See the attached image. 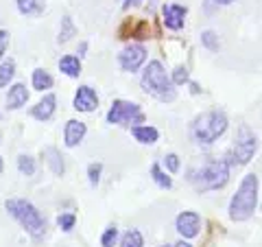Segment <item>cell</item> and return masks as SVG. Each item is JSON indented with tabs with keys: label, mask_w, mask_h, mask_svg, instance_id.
<instances>
[{
	"label": "cell",
	"mask_w": 262,
	"mask_h": 247,
	"mask_svg": "<svg viewBox=\"0 0 262 247\" xmlns=\"http://www.w3.org/2000/svg\"><path fill=\"white\" fill-rule=\"evenodd\" d=\"M258 175L256 173H247L243 177V182L238 186V191L229 201V219L232 221H247L253 217L258 205Z\"/></svg>",
	"instance_id": "6da1fadb"
},
{
	"label": "cell",
	"mask_w": 262,
	"mask_h": 247,
	"mask_svg": "<svg viewBox=\"0 0 262 247\" xmlns=\"http://www.w3.org/2000/svg\"><path fill=\"white\" fill-rule=\"evenodd\" d=\"M142 88H144V92H149L151 96H155L162 103H173L177 98L175 84L168 79L162 61H158V59L149 61L146 70L142 72Z\"/></svg>",
	"instance_id": "7a4b0ae2"
},
{
	"label": "cell",
	"mask_w": 262,
	"mask_h": 247,
	"mask_svg": "<svg viewBox=\"0 0 262 247\" xmlns=\"http://www.w3.org/2000/svg\"><path fill=\"white\" fill-rule=\"evenodd\" d=\"M188 179H190L196 191H201V193L219 191V188H223L229 179V162H227V158L210 160V162L203 164L199 171H190Z\"/></svg>",
	"instance_id": "3957f363"
},
{
	"label": "cell",
	"mask_w": 262,
	"mask_h": 247,
	"mask_svg": "<svg viewBox=\"0 0 262 247\" xmlns=\"http://www.w3.org/2000/svg\"><path fill=\"white\" fill-rule=\"evenodd\" d=\"M7 212L27 230L33 238H42L46 232V219L39 215V210L27 199H9L5 203Z\"/></svg>",
	"instance_id": "277c9868"
},
{
	"label": "cell",
	"mask_w": 262,
	"mask_h": 247,
	"mask_svg": "<svg viewBox=\"0 0 262 247\" xmlns=\"http://www.w3.org/2000/svg\"><path fill=\"white\" fill-rule=\"evenodd\" d=\"M225 129H227V116L219 110H212L192 120L190 134L199 145H212L225 134Z\"/></svg>",
	"instance_id": "5b68a950"
},
{
	"label": "cell",
	"mask_w": 262,
	"mask_h": 247,
	"mask_svg": "<svg viewBox=\"0 0 262 247\" xmlns=\"http://www.w3.org/2000/svg\"><path fill=\"white\" fill-rule=\"evenodd\" d=\"M256 149H258V138H256V134H253V131L247 125H241L232 151L227 153L229 167H243V164H247L253 158Z\"/></svg>",
	"instance_id": "8992f818"
},
{
	"label": "cell",
	"mask_w": 262,
	"mask_h": 247,
	"mask_svg": "<svg viewBox=\"0 0 262 247\" xmlns=\"http://www.w3.org/2000/svg\"><path fill=\"white\" fill-rule=\"evenodd\" d=\"M144 114L138 103L129 101H114L107 112V122L110 125H127V122H142Z\"/></svg>",
	"instance_id": "52a82bcc"
},
{
	"label": "cell",
	"mask_w": 262,
	"mask_h": 247,
	"mask_svg": "<svg viewBox=\"0 0 262 247\" xmlns=\"http://www.w3.org/2000/svg\"><path fill=\"white\" fill-rule=\"evenodd\" d=\"M118 61H120V68L122 70L136 72L146 61V48L140 46V44H131V46H127L125 51L118 55Z\"/></svg>",
	"instance_id": "ba28073f"
},
{
	"label": "cell",
	"mask_w": 262,
	"mask_h": 247,
	"mask_svg": "<svg viewBox=\"0 0 262 247\" xmlns=\"http://www.w3.org/2000/svg\"><path fill=\"white\" fill-rule=\"evenodd\" d=\"M175 228L184 238H194L201 230V217L196 215V212H190V210L179 212L177 221H175Z\"/></svg>",
	"instance_id": "9c48e42d"
},
{
	"label": "cell",
	"mask_w": 262,
	"mask_h": 247,
	"mask_svg": "<svg viewBox=\"0 0 262 247\" xmlns=\"http://www.w3.org/2000/svg\"><path fill=\"white\" fill-rule=\"evenodd\" d=\"M98 108V96L90 86H81L75 94V110L79 112H94Z\"/></svg>",
	"instance_id": "30bf717a"
},
{
	"label": "cell",
	"mask_w": 262,
	"mask_h": 247,
	"mask_svg": "<svg viewBox=\"0 0 262 247\" xmlns=\"http://www.w3.org/2000/svg\"><path fill=\"white\" fill-rule=\"evenodd\" d=\"M186 7L182 5H166L162 9V15H164V24L170 29V31H179L184 27V18H186Z\"/></svg>",
	"instance_id": "8fae6325"
},
{
	"label": "cell",
	"mask_w": 262,
	"mask_h": 247,
	"mask_svg": "<svg viewBox=\"0 0 262 247\" xmlns=\"http://www.w3.org/2000/svg\"><path fill=\"white\" fill-rule=\"evenodd\" d=\"M85 122H81V120H68L66 122V129H63V140H66V147H77L81 145V140L85 138Z\"/></svg>",
	"instance_id": "7c38bea8"
},
{
	"label": "cell",
	"mask_w": 262,
	"mask_h": 247,
	"mask_svg": "<svg viewBox=\"0 0 262 247\" xmlns=\"http://www.w3.org/2000/svg\"><path fill=\"white\" fill-rule=\"evenodd\" d=\"M55 108H57V96H55V94H46L42 101H39L35 108L31 110V114H33V118H37V120L46 122V120H51V118H53Z\"/></svg>",
	"instance_id": "4fadbf2b"
},
{
	"label": "cell",
	"mask_w": 262,
	"mask_h": 247,
	"mask_svg": "<svg viewBox=\"0 0 262 247\" xmlns=\"http://www.w3.org/2000/svg\"><path fill=\"white\" fill-rule=\"evenodd\" d=\"M27 101H29L27 88H24L22 84L11 86L9 94H7V108H9V110H20V108H24V105H27Z\"/></svg>",
	"instance_id": "5bb4252c"
},
{
	"label": "cell",
	"mask_w": 262,
	"mask_h": 247,
	"mask_svg": "<svg viewBox=\"0 0 262 247\" xmlns=\"http://www.w3.org/2000/svg\"><path fill=\"white\" fill-rule=\"evenodd\" d=\"M131 134H134V138L142 145H153V142H158V138H160L158 129L149 127V125H138V127L131 129Z\"/></svg>",
	"instance_id": "9a60e30c"
},
{
	"label": "cell",
	"mask_w": 262,
	"mask_h": 247,
	"mask_svg": "<svg viewBox=\"0 0 262 247\" xmlns=\"http://www.w3.org/2000/svg\"><path fill=\"white\" fill-rule=\"evenodd\" d=\"M44 158H46L48 167H51V171L55 173V175H63V171H66V164H63L61 153L57 151L55 147H48V149H44Z\"/></svg>",
	"instance_id": "2e32d148"
},
{
	"label": "cell",
	"mask_w": 262,
	"mask_h": 247,
	"mask_svg": "<svg viewBox=\"0 0 262 247\" xmlns=\"http://www.w3.org/2000/svg\"><path fill=\"white\" fill-rule=\"evenodd\" d=\"M59 70L63 72L66 77H72V79H77L81 75V61L77 59L75 55H66L59 59Z\"/></svg>",
	"instance_id": "e0dca14e"
},
{
	"label": "cell",
	"mask_w": 262,
	"mask_h": 247,
	"mask_svg": "<svg viewBox=\"0 0 262 247\" xmlns=\"http://www.w3.org/2000/svg\"><path fill=\"white\" fill-rule=\"evenodd\" d=\"M15 5L22 15H39L46 7V0H15Z\"/></svg>",
	"instance_id": "ac0fdd59"
},
{
	"label": "cell",
	"mask_w": 262,
	"mask_h": 247,
	"mask_svg": "<svg viewBox=\"0 0 262 247\" xmlns=\"http://www.w3.org/2000/svg\"><path fill=\"white\" fill-rule=\"evenodd\" d=\"M33 88L39 90V92H44V90H51L53 88V77L48 75L46 70L35 68V70H33Z\"/></svg>",
	"instance_id": "d6986e66"
},
{
	"label": "cell",
	"mask_w": 262,
	"mask_h": 247,
	"mask_svg": "<svg viewBox=\"0 0 262 247\" xmlns=\"http://www.w3.org/2000/svg\"><path fill=\"white\" fill-rule=\"evenodd\" d=\"M15 75V61L13 59H5L0 64V88L9 86V81L13 79Z\"/></svg>",
	"instance_id": "ffe728a7"
},
{
	"label": "cell",
	"mask_w": 262,
	"mask_h": 247,
	"mask_svg": "<svg viewBox=\"0 0 262 247\" xmlns=\"http://www.w3.org/2000/svg\"><path fill=\"white\" fill-rule=\"evenodd\" d=\"M142 245H144V238L140 234V230H129V232L122 234L120 247H142Z\"/></svg>",
	"instance_id": "44dd1931"
},
{
	"label": "cell",
	"mask_w": 262,
	"mask_h": 247,
	"mask_svg": "<svg viewBox=\"0 0 262 247\" xmlns=\"http://www.w3.org/2000/svg\"><path fill=\"white\" fill-rule=\"evenodd\" d=\"M151 175H153L155 184H158L160 188H166V191H168V188L173 186V179H170V177L166 175V173L162 171V167H160V164H153V167H151Z\"/></svg>",
	"instance_id": "7402d4cb"
},
{
	"label": "cell",
	"mask_w": 262,
	"mask_h": 247,
	"mask_svg": "<svg viewBox=\"0 0 262 247\" xmlns=\"http://www.w3.org/2000/svg\"><path fill=\"white\" fill-rule=\"evenodd\" d=\"M77 33V29H75V24H72V20H70V15H66V18L61 20V33H59V44H66L68 39L72 37Z\"/></svg>",
	"instance_id": "603a6c76"
},
{
	"label": "cell",
	"mask_w": 262,
	"mask_h": 247,
	"mask_svg": "<svg viewBox=\"0 0 262 247\" xmlns=\"http://www.w3.org/2000/svg\"><path fill=\"white\" fill-rule=\"evenodd\" d=\"M201 44L206 46L208 51H212V53H216L219 46H221V44H219V35H216L214 31H203V33H201Z\"/></svg>",
	"instance_id": "cb8c5ba5"
},
{
	"label": "cell",
	"mask_w": 262,
	"mask_h": 247,
	"mask_svg": "<svg viewBox=\"0 0 262 247\" xmlns=\"http://www.w3.org/2000/svg\"><path fill=\"white\" fill-rule=\"evenodd\" d=\"M18 169H20L22 175L31 177L33 173H35V160H33L31 155H20L18 158Z\"/></svg>",
	"instance_id": "d4e9b609"
},
{
	"label": "cell",
	"mask_w": 262,
	"mask_h": 247,
	"mask_svg": "<svg viewBox=\"0 0 262 247\" xmlns=\"http://www.w3.org/2000/svg\"><path fill=\"white\" fill-rule=\"evenodd\" d=\"M101 173H103V164L101 162H92L88 167V177H90V186L96 188L98 179H101Z\"/></svg>",
	"instance_id": "484cf974"
},
{
	"label": "cell",
	"mask_w": 262,
	"mask_h": 247,
	"mask_svg": "<svg viewBox=\"0 0 262 247\" xmlns=\"http://www.w3.org/2000/svg\"><path fill=\"white\" fill-rule=\"evenodd\" d=\"M116 238H118V228L116 225H110L107 230H105V234L101 236V245L103 247H114Z\"/></svg>",
	"instance_id": "4316f807"
},
{
	"label": "cell",
	"mask_w": 262,
	"mask_h": 247,
	"mask_svg": "<svg viewBox=\"0 0 262 247\" xmlns=\"http://www.w3.org/2000/svg\"><path fill=\"white\" fill-rule=\"evenodd\" d=\"M173 81L175 86H184V84H188L190 81V77H188V70L184 68V66H179V68H175V72H173Z\"/></svg>",
	"instance_id": "83f0119b"
},
{
	"label": "cell",
	"mask_w": 262,
	"mask_h": 247,
	"mask_svg": "<svg viewBox=\"0 0 262 247\" xmlns=\"http://www.w3.org/2000/svg\"><path fill=\"white\" fill-rule=\"evenodd\" d=\"M75 221H77V217H75V215H61L59 219H57V225H59L61 230H66V232H68V230L75 228Z\"/></svg>",
	"instance_id": "f1b7e54d"
},
{
	"label": "cell",
	"mask_w": 262,
	"mask_h": 247,
	"mask_svg": "<svg viewBox=\"0 0 262 247\" xmlns=\"http://www.w3.org/2000/svg\"><path fill=\"white\" fill-rule=\"evenodd\" d=\"M164 162H166V169H168L170 173H177V171H179V155L168 153V155H166V160H164Z\"/></svg>",
	"instance_id": "f546056e"
},
{
	"label": "cell",
	"mask_w": 262,
	"mask_h": 247,
	"mask_svg": "<svg viewBox=\"0 0 262 247\" xmlns=\"http://www.w3.org/2000/svg\"><path fill=\"white\" fill-rule=\"evenodd\" d=\"M7 46H9V33H7V31H0V59H3Z\"/></svg>",
	"instance_id": "4dcf8cb0"
},
{
	"label": "cell",
	"mask_w": 262,
	"mask_h": 247,
	"mask_svg": "<svg viewBox=\"0 0 262 247\" xmlns=\"http://www.w3.org/2000/svg\"><path fill=\"white\" fill-rule=\"evenodd\" d=\"M214 7H219L216 0H206V13H212L214 11Z\"/></svg>",
	"instance_id": "1f68e13d"
},
{
	"label": "cell",
	"mask_w": 262,
	"mask_h": 247,
	"mask_svg": "<svg viewBox=\"0 0 262 247\" xmlns=\"http://www.w3.org/2000/svg\"><path fill=\"white\" fill-rule=\"evenodd\" d=\"M140 3H142V0H125V3H122V9H129V7H138Z\"/></svg>",
	"instance_id": "d6a6232c"
},
{
	"label": "cell",
	"mask_w": 262,
	"mask_h": 247,
	"mask_svg": "<svg viewBox=\"0 0 262 247\" xmlns=\"http://www.w3.org/2000/svg\"><path fill=\"white\" fill-rule=\"evenodd\" d=\"M173 247H192L190 243H186V241H179V243H175Z\"/></svg>",
	"instance_id": "836d02e7"
},
{
	"label": "cell",
	"mask_w": 262,
	"mask_h": 247,
	"mask_svg": "<svg viewBox=\"0 0 262 247\" xmlns=\"http://www.w3.org/2000/svg\"><path fill=\"white\" fill-rule=\"evenodd\" d=\"M79 51H81V53H79V55H85V51H88V44H85V42H83V44H81V46H79Z\"/></svg>",
	"instance_id": "e575fe53"
},
{
	"label": "cell",
	"mask_w": 262,
	"mask_h": 247,
	"mask_svg": "<svg viewBox=\"0 0 262 247\" xmlns=\"http://www.w3.org/2000/svg\"><path fill=\"white\" fill-rule=\"evenodd\" d=\"M219 5H232V3H236V0H216Z\"/></svg>",
	"instance_id": "d590c367"
},
{
	"label": "cell",
	"mask_w": 262,
	"mask_h": 247,
	"mask_svg": "<svg viewBox=\"0 0 262 247\" xmlns=\"http://www.w3.org/2000/svg\"><path fill=\"white\" fill-rule=\"evenodd\" d=\"M3 169H5V162H3V155H0V173H3Z\"/></svg>",
	"instance_id": "8d00e7d4"
},
{
	"label": "cell",
	"mask_w": 262,
	"mask_h": 247,
	"mask_svg": "<svg viewBox=\"0 0 262 247\" xmlns=\"http://www.w3.org/2000/svg\"><path fill=\"white\" fill-rule=\"evenodd\" d=\"M0 142H3V136H0Z\"/></svg>",
	"instance_id": "74e56055"
},
{
	"label": "cell",
	"mask_w": 262,
	"mask_h": 247,
	"mask_svg": "<svg viewBox=\"0 0 262 247\" xmlns=\"http://www.w3.org/2000/svg\"><path fill=\"white\" fill-rule=\"evenodd\" d=\"M162 247H166V245H162Z\"/></svg>",
	"instance_id": "f35d334b"
}]
</instances>
